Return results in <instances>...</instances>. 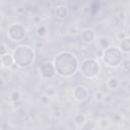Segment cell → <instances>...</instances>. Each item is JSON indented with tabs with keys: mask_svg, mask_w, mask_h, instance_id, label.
Here are the masks:
<instances>
[{
	"mask_svg": "<svg viewBox=\"0 0 130 130\" xmlns=\"http://www.w3.org/2000/svg\"><path fill=\"white\" fill-rule=\"evenodd\" d=\"M54 66L56 72L63 76L69 77L75 74L78 69V60L75 55L70 52H61L55 56Z\"/></svg>",
	"mask_w": 130,
	"mask_h": 130,
	"instance_id": "1",
	"label": "cell"
},
{
	"mask_svg": "<svg viewBox=\"0 0 130 130\" xmlns=\"http://www.w3.org/2000/svg\"><path fill=\"white\" fill-rule=\"evenodd\" d=\"M12 56L14 59V63L19 67L23 68L28 66L34 61L35 52L31 47L27 45H20L15 48Z\"/></svg>",
	"mask_w": 130,
	"mask_h": 130,
	"instance_id": "2",
	"label": "cell"
},
{
	"mask_svg": "<svg viewBox=\"0 0 130 130\" xmlns=\"http://www.w3.org/2000/svg\"><path fill=\"white\" fill-rule=\"evenodd\" d=\"M103 61L109 67H116L123 62V55L120 49L115 46H110L103 52Z\"/></svg>",
	"mask_w": 130,
	"mask_h": 130,
	"instance_id": "3",
	"label": "cell"
},
{
	"mask_svg": "<svg viewBox=\"0 0 130 130\" xmlns=\"http://www.w3.org/2000/svg\"><path fill=\"white\" fill-rule=\"evenodd\" d=\"M100 69H101L100 63L94 58H86L81 62L80 70L82 75L85 78H88V79L94 78L99 74Z\"/></svg>",
	"mask_w": 130,
	"mask_h": 130,
	"instance_id": "4",
	"label": "cell"
},
{
	"mask_svg": "<svg viewBox=\"0 0 130 130\" xmlns=\"http://www.w3.org/2000/svg\"><path fill=\"white\" fill-rule=\"evenodd\" d=\"M25 37V29L18 23L12 24L8 27L7 38L12 42H20Z\"/></svg>",
	"mask_w": 130,
	"mask_h": 130,
	"instance_id": "5",
	"label": "cell"
},
{
	"mask_svg": "<svg viewBox=\"0 0 130 130\" xmlns=\"http://www.w3.org/2000/svg\"><path fill=\"white\" fill-rule=\"evenodd\" d=\"M41 74L44 78L46 79H51L55 76L56 74V69L54 64H52L51 62H44L41 65Z\"/></svg>",
	"mask_w": 130,
	"mask_h": 130,
	"instance_id": "6",
	"label": "cell"
},
{
	"mask_svg": "<svg viewBox=\"0 0 130 130\" xmlns=\"http://www.w3.org/2000/svg\"><path fill=\"white\" fill-rule=\"evenodd\" d=\"M73 98L77 102H83L88 98V89L84 85H78L73 89Z\"/></svg>",
	"mask_w": 130,
	"mask_h": 130,
	"instance_id": "7",
	"label": "cell"
},
{
	"mask_svg": "<svg viewBox=\"0 0 130 130\" xmlns=\"http://www.w3.org/2000/svg\"><path fill=\"white\" fill-rule=\"evenodd\" d=\"M80 37H81V40L83 42H85V43H92L96 39V34H95V31L92 28L87 27V28H84V29L81 30Z\"/></svg>",
	"mask_w": 130,
	"mask_h": 130,
	"instance_id": "8",
	"label": "cell"
},
{
	"mask_svg": "<svg viewBox=\"0 0 130 130\" xmlns=\"http://www.w3.org/2000/svg\"><path fill=\"white\" fill-rule=\"evenodd\" d=\"M54 13H55L56 18H58L60 20H63L68 15V8L65 5H58L54 9Z\"/></svg>",
	"mask_w": 130,
	"mask_h": 130,
	"instance_id": "9",
	"label": "cell"
},
{
	"mask_svg": "<svg viewBox=\"0 0 130 130\" xmlns=\"http://www.w3.org/2000/svg\"><path fill=\"white\" fill-rule=\"evenodd\" d=\"M14 64V59H13V56L10 55L9 53L1 56V65H2V68H8L10 69L12 67V65Z\"/></svg>",
	"mask_w": 130,
	"mask_h": 130,
	"instance_id": "10",
	"label": "cell"
},
{
	"mask_svg": "<svg viewBox=\"0 0 130 130\" xmlns=\"http://www.w3.org/2000/svg\"><path fill=\"white\" fill-rule=\"evenodd\" d=\"M120 86V80L117 77H110L107 80V87L111 90H116Z\"/></svg>",
	"mask_w": 130,
	"mask_h": 130,
	"instance_id": "11",
	"label": "cell"
},
{
	"mask_svg": "<svg viewBox=\"0 0 130 130\" xmlns=\"http://www.w3.org/2000/svg\"><path fill=\"white\" fill-rule=\"evenodd\" d=\"M120 51L124 53H130V37H126L120 42Z\"/></svg>",
	"mask_w": 130,
	"mask_h": 130,
	"instance_id": "12",
	"label": "cell"
},
{
	"mask_svg": "<svg viewBox=\"0 0 130 130\" xmlns=\"http://www.w3.org/2000/svg\"><path fill=\"white\" fill-rule=\"evenodd\" d=\"M99 45L102 51H105L106 49H108L110 47V39L108 37L102 36L99 38Z\"/></svg>",
	"mask_w": 130,
	"mask_h": 130,
	"instance_id": "13",
	"label": "cell"
},
{
	"mask_svg": "<svg viewBox=\"0 0 130 130\" xmlns=\"http://www.w3.org/2000/svg\"><path fill=\"white\" fill-rule=\"evenodd\" d=\"M74 122L78 126H82L86 123V117L83 114H77L74 116Z\"/></svg>",
	"mask_w": 130,
	"mask_h": 130,
	"instance_id": "14",
	"label": "cell"
},
{
	"mask_svg": "<svg viewBox=\"0 0 130 130\" xmlns=\"http://www.w3.org/2000/svg\"><path fill=\"white\" fill-rule=\"evenodd\" d=\"M98 124H99V127L102 130H104V129H106V128H108L110 126V120L108 118H102V119L99 120Z\"/></svg>",
	"mask_w": 130,
	"mask_h": 130,
	"instance_id": "15",
	"label": "cell"
},
{
	"mask_svg": "<svg viewBox=\"0 0 130 130\" xmlns=\"http://www.w3.org/2000/svg\"><path fill=\"white\" fill-rule=\"evenodd\" d=\"M105 96H106V95H105L104 91H102V90H96V91L94 92V94H93V99H94V101L98 102V103L104 102Z\"/></svg>",
	"mask_w": 130,
	"mask_h": 130,
	"instance_id": "16",
	"label": "cell"
},
{
	"mask_svg": "<svg viewBox=\"0 0 130 130\" xmlns=\"http://www.w3.org/2000/svg\"><path fill=\"white\" fill-rule=\"evenodd\" d=\"M20 99H21V94H20V92L18 91V90H13L11 93H10V101L11 102H18V101H20Z\"/></svg>",
	"mask_w": 130,
	"mask_h": 130,
	"instance_id": "17",
	"label": "cell"
},
{
	"mask_svg": "<svg viewBox=\"0 0 130 130\" xmlns=\"http://www.w3.org/2000/svg\"><path fill=\"white\" fill-rule=\"evenodd\" d=\"M122 71L124 73H129L130 72V60H123L122 62Z\"/></svg>",
	"mask_w": 130,
	"mask_h": 130,
	"instance_id": "18",
	"label": "cell"
},
{
	"mask_svg": "<svg viewBox=\"0 0 130 130\" xmlns=\"http://www.w3.org/2000/svg\"><path fill=\"white\" fill-rule=\"evenodd\" d=\"M47 34V27L45 25H39L37 28V35L39 37H44Z\"/></svg>",
	"mask_w": 130,
	"mask_h": 130,
	"instance_id": "19",
	"label": "cell"
},
{
	"mask_svg": "<svg viewBox=\"0 0 130 130\" xmlns=\"http://www.w3.org/2000/svg\"><path fill=\"white\" fill-rule=\"evenodd\" d=\"M7 53H8L7 46L2 42L1 45H0V54H1V56H3V55H5V54H7Z\"/></svg>",
	"mask_w": 130,
	"mask_h": 130,
	"instance_id": "20",
	"label": "cell"
},
{
	"mask_svg": "<svg viewBox=\"0 0 130 130\" xmlns=\"http://www.w3.org/2000/svg\"><path fill=\"white\" fill-rule=\"evenodd\" d=\"M49 102H50V96H49L47 93H44V94L41 96V103H42L43 105H47V104H49Z\"/></svg>",
	"mask_w": 130,
	"mask_h": 130,
	"instance_id": "21",
	"label": "cell"
},
{
	"mask_svg": "<svg viewBox=\"0 0 130 130\" xmlns=\"http://www.w3.org/2000/svg\"><path fill=\"white\" fill-rule=\"evenodd\" d=\"M115 14H116V16H117L119 19L124 20V19L126 18V13H125V11H123V10H119V11H117Z\"/></svg>",
	"mask_w": 130,
	"mask_h": 130,
	"instance_id": "22",
	"label": "cell"
},
{
	"mask_svg": "<svg viewBox=\"0 0 130 130\" xmlns=\"http://www.w3.org/2000/svg\"><path fill=\"white\" fill-rule=\"evenodd\" d=\"M53 117H54L55 119L59 120V119L62 117V111H61V110H59V109L55 110V111L53 112Z\"/></svg>",
	"mask_w": 130,
	"mask_h": 130,
	"instance_id": "23",
	"label": "cell"
},
{
	"mask_svg": "<svg viewBox=\"0 0 130 130\" xmlns=\"http://www.w3.org/2000/svg\"><path fill=\"white\" fill-rule=\"evenodd\" d=\"M68 32H69L71 36H75L76 32H77V29H76V27H70V28L68 29Z\"/></svg>",
	"mask_w": 130,
	"mask_h": 130,
	"instance_id": "24",
	"label": "cell"
},
{
	"mask_svg": "<svg viewBox=\"0 0 130 130\" xmlns=\"http://www.w3.org/2000/svg\"><path fill=\"white\" fill-rule=\"evenodd\" d=\"M16 12H17L18 14H23V13L25 12V9H24L23 7H18V8H16Z\"/></svg>",
	"mask_w": 130,
	"mask_h": 130,
	"instance_id": "25",
	"label": "cell"
},
{
	"mask_svg": "<svg viewBox=\"0 0 130 130\" xmlns=\"http://www.w3.org/2000/svg\"><path fill=\"white\" fill-rule=\"evenodd\" d=\"M111 100H112V95H106L105 99H104V102L105 103H109Z\"/></svg>",
	"mask_w": 130,
	"mask_h": 130,
	"instance_id": "26",
	"label": "cell"
},
{
	"mask_svg": "<svg viewBox=\"0 0 130 130\" xmlns=\"http://www.w3.org/2000/svg\"><path fill=\"white\" fill-rule=\"evenodd\" d=\"M118 38H119L120 40H123V39H125V38H126V36H125V34H119Z\"/></svg>",
	"mask_w": 130,
	"mask_h": 130,
	"instance_id": "27",
	"label": "cell"
},
{
	"mask_svg": "<svg viewBox=\"0 0 130 130\" xmlns=\"http://www.w3.org/2000/svg\"><path fill=\"white\" fill-rule=\"evenodd\" d=\"M34 20H35V22H39L40 18H39V17H35V19H34Z\"/></svg>",
	"mask_w": 130,
	"mask_h": 130,
	"instance_id": "28",
	"label": "cell"
},
{
	"mask_svg": "<svg viewBox=\"0 0 130 130\" xmlns=\"http://www.w3.org/2000/svg\"><path fill=\"white\" fill-rule=\"evenodd\" d=\"M128 35H129V37H130V27L128 28Z\"/></svg>",
	"mask_w": 130,
	"mask_h": 130,
	"instance_id": "29",
	"label": "cell"
},
{
	"mask_svg": "<svg viewBox=\"0 0 130 130\" xmlns=\"http://www.w3.org/2000/svg\"><path fill=\"white\" fill-rule=\"evenodd\" d=\"M80 130H83V129H80Z\"/></svg>",
	"mask_w": 130,
	"mask_h": 130,
	"instance_id": "30",
	"label": "cell"
}]
</instances>
